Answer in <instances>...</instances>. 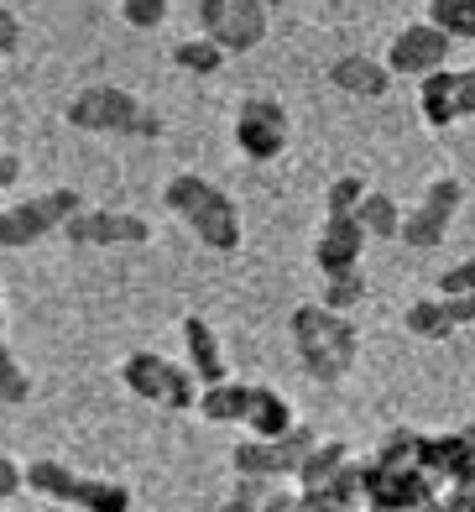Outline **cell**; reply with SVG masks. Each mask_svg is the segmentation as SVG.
<instances>
[{"instance_id":"obj_1","label":"cell","mask_w":475,"mask_h":512,"mask_svg":"<svg viewBox=\"0 0 475 512\" xmlns=\"http://www.w3.org/2000/svg\"><path fill=\"white\" fill-rule=\"evenodd\" d=\"M162 199H168V209L178 220H188V230H194L209 251H241V241H246L241 204H235L225 189H215L209 178L178 173V178H168Z\"/></svg>"},{"instance_id":"obj_2","label":"cell","mask_w":475,"mask_h":512,"mask_svg":"<svg viewBox=\"0 0 475 512\" xmlns=\"http://www.w3.org/2000/svg\"><path fill=\"white\" fill-rule=\"evenodd\" d=\"M288 324H293V340H298V361L314 382H340L355 366V356H361L355 324L345 314H329L319 298L314 304H298Z\"/></svg>"},{"instance_id":"obj_3","label":"cell","mask_w":475,"mask_h":512,"mask_svg":"<svg viewBox=\"0 0 475 512\" xmlns=\"http://www.w3.org/2000/svg\"><path fill=\"white\" fill-rule=\"evenodd\" d=\"M84 199L79 189H47L37 199H21V204H0V246L6 251H21L32 246L42 236H53V230H63L68 215H79Z\"/></svg>"},{"instance_id":"obj_4","label":"cell","mask_w":475,"mask_h":512,"mask_svg":"<svg viewBox=\"0 0 475 512\" xmlns=\"http://www.w3.org/2000/svg\"><path fill=\"white\" fill-rule=\"evenodd\" d=\"M235 147H241L251 162H272L288 152V136H293V121H288V105L272 100V95H246L241 110H235Z\"/></svg>"},{"instance_id":"obj_5","label":"cell","mask_w":475,"mask_h":512,"mask_svg":"<svg viewBox=\"0 0 475 512\" xmlns=\"http://www.w3.org/2000/svg\"><path fill=\"white\" fill-rule=\"evenodd\" d=\"M136 115H141V100L131 95V89H121V84H89V89H79V95L68 100V126H79V131L131 136Z\"/></svg>"},{"instance_id":"obj_6","label":"cell","mask_w":475,"mask_h":512,"mask_svg":"<svg viewBox=\"0 0 475 512\" xmlns=\"http://www.w3.org/2000/svg\"><path fill=\"white\" fill-rule=\"evenodd\" d=\"M68 246H141L152 241V225L131 215V209H79L63 220Z\"/></svg>"},{"instance_id":"obj_7","label":"cell","mask_w":475,"mask_h":512,"mask_svg":"<svg viewBox=\"0 0 475 512\" xmlns=\"http://www.w3.org/2000/svg\"><path fill=\"white\" fill-rule=\"evenodd\" d=\"M449 48H455V37H444L434 21H413V27H402L387 48V74L392 79H423L429 68H444Z\"/></svg>"},{"instance_id":"obj_8","label":"cell","mask_w":475,"mask_h":512,"mask_svg":"<svg viewBox=\"0 0 475 512\" xmlns=\"http://www.w3.org/2000/svg\"><path fill=\"white\" fill-rule=\"evenodd\" d=\"M366 230L355 215H324L319 225V236H314V267L324 277H335V272H350V267H361V251H366Z\"/></svg>"},{"instance_id":"obj_9","label":"cell","mask_w":475,"mask_h":512,"mask_svg":"<svg viewBox=\"0 0 475 512\" xmlns=\"http://www.w3.org/2000/svg\"><path fill=\"white\" fill-rule=\"evenodd\" d=\"M272 27V11H267V0H230L225 16H220V27L209 32L220 42L225 53H251L261 37H267Z\"/></svg>"},{"instance_id":"obj_10","label":"cell","mask_w":475,"mask_h":512,"mask_svg":"<svg viewBox=\"0 0 475 512\" xmlns=\"http://www.w3.org/2000/svg\"><path fill=\"white\" fill-rule=\"evenodd\" d=\"M183 345H188V371L199 377V387L209 382H225L230 377V366L220 356V335H215V324H209L204 314H183Z\"/></svg>"},{"instance_id":"obj_11","label":"cell","mask_w":475,"mask_h":512,"mask_svg":"<svg viewBox=\"0 0 475 512\" xmlns=\"http://www.w3.org/2000/svg\"><path fill=\"white\" fill-rule=\"evenodd\" d=\"M329 84L345 89V95H361V100H382L392 89V74H387V63H376L366 53H345L329 63Z\"/></svg>"},{"instance_id":"obj_12","label":"cell","mask_w":475,"mask_h":512,"mask_svg":"<svg viewBox=\"0 0 475 512\" xmlns=\"http://www.w3.org/2000/svg\"><path fill=\"white\" fill-rule=\"evenodd\" d=\"M199 418H209V424H246V408H251V382H209L199 387Z\"/></svg>"},{"instance_id":"obj_13","label":"cell","mask_w":475,"mask_h":512,"mask_svg":"<svg viewBox=\"0 0 475 512\" xmlns=\"http://www.w3.org/2000/svg\"><path fill=\"white\" fill-rule=\"evenodd\" d=\"M230 476H267V481H277V476H293V465H288V455H282V445L277 439H241V445L230 450Z\"/></svg>"},{"instance_id":"obj_14","label":"cell","mask_w":475,"mask_h":512,"mask_svg":"<svg viewBox=\"0 0 475 512\" xmlns=\"http://www.w3.org/2000/svg\"><path fill=\"white\" fill-rule=\"evenodd\" d=\"M455 79H460V68H429L423 84H418V110H423V121H429L434 131L460 121V110H455Z\"/></svg>"},{"instance_id":"obj_15","label":"cell","mask_w":475,"mask_h":512,"mask_svg":"<svg viewBox=\"0 0 475 512\" xmlns=\"http://www.w3.org/2000/svg\"><path fill=\"white\" fill-rule=\"evenodd\" d=\"M293 424H298V413H293V403L282 398V392H272V387H251L246 429H251L256 439H282Z\"/></svg>"},{"instance_id":"obj_16","label":"cell","mask_w":475,"mask_h":512,"mask_svg":"<svg viewBox=\"0 0 475 512\" xmlns=\"http://www.w3.org/2000/svg\"><path fill=\"white\" fill-rule=\"evenodd\" d=\"M63 502H74L79 512H131V486L105 481V476H74Z\"/></svg>"},{"instance_id":"obj_17","label":"cell","mask_w":475,"mask_h":512,"mask_svg":"<svg viewBox=\"0 0 475 512\" xmlns=\"http://www.w3.org/2000/svg\"><path fill=\"white\" fill-rule=\"evenodd\" d=\"M168 356H157V351H131L121 361V382L136 392V398H147V403H162V387H168Z\"/></svg>"},{"instance_id":"obj_18","label":"cell","mask_w":475,"mask_h":512,"mask_svg":"<svg viewBox=\"0 0 475 512\" xmlns=\"http://www.w3.org/2000/svg\"><path fill=\"white\" fill-rule=\"evenodd\" d=\"M350 460V450L340 445V439H314V445H308V455L298 460V481H303V492H324V481L340 471V465Z\"/></svg>"},{"instance_id":"obj_19","label":"cell","mask_w":475,"mask_h":512,"mask_svg":"<svg viewBox=\"0 0 475 512\" xmlns=\"http://www.w3.org/2000/svg\"><path fill=\"white\" fill-rule=\"evenodd\" d=\"M444 236H449V220H439L429 204L408 209V215H402V225H397V241L408 246V251H439Z\"/></svg>"},{"instance_id":"obj_20","label":"cell","mask_w":475,"mask_h":512,"mask_svg":"<svg viewBox=\"0 0 475 512\" xmlns=\"http://www.w3.org/2000/svg\"><path fill=\"white\" fill-rule=\"evenodd\" d=\"M355 220H361V230H366L371 241H397L402 209H397V199H392V194H376V189H366V199L355 204Z\"/></svg>"},{"instance_id":"obj_21","label":"cell","mask_w":475,"mask_h":512,"mask_svg":"<svg viewBox=\"0 0 475 512\" xmlns=\"http://www.w3.org/2000/svg\"><path fill=\"white\" fill-rule=\"evenodd\" d=\"M402 324H408V335H418V340H449V335H455V319H449L439 293L434 298H418V304L402 314Z\"/></svg>"},{"instance_id":"obj_22","label":"cell","mask_w":475,"mask_h":512,"mask_svg":"<svg viewBox=\"0 0 475 512\" xmlns=\"http://www.w3.org/2000/svg\"><path fill=\"white\" fill-rule=\"evenodd\" d=\"M173 63L183 68V74H220V68H225V48H220V42L215 37H188V42H178V48H173Z\"/></svg>"},{"instance_id":"obj_23","label":"cell","mask_w":475,"mask_h":512,"mask_svg":"<svg viewBox=\"0 0 475 512\" xmlns=\"http://www.w3.org/2000/svg\"><path fill=\"white\" fill-rule=\"evenodd\" d=\"M361 298H366V277H361V267L324 277V293H319V304H324L329 314H350L355 304H361Z\"/></svg>"},{"instance_id":"obj_24","label":"cell","mask_w":475,"mask_h":512,"mask_svg":"<svg viewBox=\"0 0 475 512\" xmlns=\"http://www.w3.org/2000/svg\"><path fill=\"white\" fill-rule=\"evenodd\" d=\"M429 21L444 37H470L475 42V0H429Z\"/></svg>"},{"instance_id":"obj_25","label":"cell","mask_w":475,"mask_h":512,"mask_svg":"<svg viewBox=\"0 0 475 512\" xmlns=\"http://www.w3.org/2000/svg\"><path fill=\"white\" fill-rule=\"evenodd\" d=\"M423 204H429L439 220H449V225H455V215L465 209V183H460L455 173H439V178L429 183V189H423Z\"/></svg>"},{"instance_id":"obj_26","label":"cell","mask_w":475,"mask_h":512,"mask_svg":"<svg viewBox=\"0 0 475 512\" xmlns=\"http://www.w3.org/2000/svg\"><path fill=\"white\" fill-rule=\"evenodd\" d=\"M32 398V377L27 366L16 361V351L6 340H0V403H27Z\"/></svg>"},{"instance_id":"obj_27","label":"cell","mask_w":475,"mask_h":512,"mask_svg":"<svg viewBox=\"0 0 475 512\" xmlns=\"http://www.w3.org/2000/svg\"><path fill=\"white\" fill-rule=\"evenodd\" d=\"M366 189H371L366 173H340L324 194V215H355V204L366 199Z\"/></svg>"},{"instance_id":"obj_28","label":"cell","mask_w":475,"mask_h":512,"mask_svg":"<svg viewBox=\"0 0 475 512\" xmlns=\"http://www.w3.org/2000/svg\"><path fill=\"white\" fill-rule=\"evenodd\" d=\"M199 403V377L188 366H168V387H162V408H173V413H188Z\"/></svg>"},{"instance_id":"obj_29","label":"cell","mask_w":475,"mask_h":512,"mask_svg":"<svg viewBox=\"0 0 475 512\" xmlns=\"http://www.w3.org/2000/svg\"><path fill=\"white\" fill-rule=\"evenodd\" d=\"M382 465H392V471H402V465H418V434L413 429H392L382 439V455H376Z\"/></svg>"},{"instance_id":"obj_30","label":"cell","mask_w":475,"mask_h":512,"mask_svg":"<svg viewBox=\"0 0 475 512\" xmlns=\"http://www.w3.org/2000/svg\"><path fill=\"white\" fill-rule=\"evenodd\" d=\"M121 16L136 32H157L168 21V0H121Z\"/></svg>"},{"instance_id":"obj_31","label":"cell","mask_w":475,"mask_h":512,"mask_svg":"<svg viewBox=\"0 0 475 512\" xmlns=\"http://www.w3.org/2000/svg\"><path fill=\"white\" fill-rule=\"evenodd\" d=\"M434 293H439V298H460V293H475V256H465V262H455V267H444Z\"/></svg>"},{"instance_id":"obj_32","label":"cell","mask_w":475,"mask_h":512,"mask_svg":"<svg viewBox=\"0 0 475 512\" xmlns=\"http://www.w3.org/2000/svg\"><path fill=\"white\" fill-rule=\"evenodd\" d=\"M267 492H272L267 476H235V497H241V502L261 507V502H267Z\"/></svg>"},{"instance_id":"obj_33","label":"cell","mask_w":475,"mask_h":512,"mask_svg":"<svg viewBox=\"0 0 475 512\" xmlns=\"http://www.w3.org/2000/svg\"><path fill=\"white\" fill-rule=\"evenodd\" d=\"M6 497H21V460H11L6 450H0V502Z\"/></svg>"},{"instance_id":"obj_34","label":"cell","mask_w":475,"mask_h":512,"mask_svg":"<svg viewBox=\"0 0 475 512\" xmlns=\"http://www.w3.org/2000/svg\"><path fill=\"white\" fill-rule=\"evenodd\" d=\"M455 110H460V121L475 115V68H465V74L455 79Z\"/></svg>"},{"instance_id":"obj_35","label":"cell","mask_w":475,"mask_h":512,"mask_svg":"<svg viewBox=\"0 0 475 512\" xmlns=\"http://www.w3.org/2000/svg\"><path fill=\"white\" fill-rule=\"evenodd\" d=\"M0 53H6V58L21 53V21H16L6 6H0Z\"/></svg>"},{"instance_id":"obj_36","label":"cell","mask_w":475,"mask_h":512,"mask_svg":"<svg viewBox=\"0 0 475 512\" xmlns=\"http://www.w3.org/2000/svg\"><path fill=\"white\" fill-rule=\"evenodd\" d=\"M444 309H449V319H455V330H460V324H475V293L444 298Z\"/></svg>"},{"instance_id":"obj_37","label":"cell","mask_w":475,"mask_h":512,"mask_svg":"<svg viewBox=\"0 0 475 512\" xmlns=\"http://www.w3.org/2000/svg\"><path fill=\"white\" fill-rule=\"evenodd\" d=\"M162 131H168V126H162V115H157V110H141V115H136V126H131V136H147V142H157Z\"/></svg>"},{"instance_id":"obj_38","label":"cell","mask_w":475,"mask_h":512,"mask_svg":"<svg viewBox=\"0 0 475 512\" xmlns=\"http://www.w3.org/2000/svg\"><path fill=\"white\" fill-rule=\"evenodd\" d=\"M256 512H298V492H277V486H272L267 502H261Z\"/></svg>"},{"instance_id":"obj_39","label":"cell","mask_w":475,"mask_h":512,"mask_svg":"<svg viewBox=\"0 0 475 512\" xmlns=\"http://www.w3.org/2000/svg\"><path fill=\"white\" fill-rule=\"evenodd\" d=\"M225 6H230V0H199V21H204V32H215V27H220Z\"/></svg>"},{"instance_id":"obj_40","label":"cell","mask_w":475,"mask_h":512,"mask_svg":"<svg viewBox=\"0 0 475 512\" xmlns=\"http://www.w3.org/2000/svg\"><path fill=\"white\" fill-rule=\"evenodd\" d=\"M16 178H21V157L16 152H0V189H11Z\"/></svg>"},{"instance_id":"obj_41","label":"cell","mask_w":475,"mask_h":512,"mask_svg":"<svg viewBox=\"0 0 475 512\" xmlns=\"http://www.w3.org/2000/svg\"><path fill=\"white\" fill-rule=\"evenodd\" d=\"M215 512H256V507H251V502H241V497H235V492H230V497H225V502H220Z\"/></svg>"},{"instance_id":"obj_42","label":"cell","mask_w":475,"mask_h":512,"mask_svg":"<svg viewBox=\"0 0 475 512\" xmlns=\"http://www.w3.org/2000/svg\"><path fill=\"white\" fill-rule=\"evenodd\" d=\"M0 340H6V298H0Z\"/></svg>"},{"instance_id":"obj_43","label":"cell","mask_w":475,"mask_h":512,"mask_svg":"<svg viewBox=\"0 0 475 512\" xmlns=\"http://www.w3.org/2000/svg\"><path fill=\"white\" fill-rule=\"evenodd\" d=\"M465 439H470V445H475V413H470V429H465Z\"/></svg>"}]
</instances>
